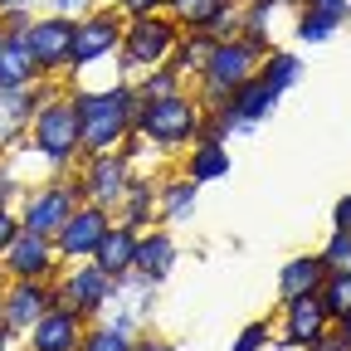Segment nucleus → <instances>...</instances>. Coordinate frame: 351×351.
Returning <instances> with one entry per match:
<instances>
[{"label": "nucleus", "mask_w": 351, "mask_h": 351, "mask_svg": "<svg viewBox=\"0 0 351 351\" xmlns=\"http://www.w3.org/2000/svg\"><path fill=\"white\" fill-rule=\"evenodd\" d=\"M39 0H0V10H34Z\"/></svg>", "instance_id": "a19ab883"}, {"label": "nucleus", "mask_w": 351, "mask_h": 351, "mask_svg": "<svg viewBox=\"0 0 351 351\" xmlns=\"http://www.w3.org/2000/svg\"><path fill=\"white\" fill-rule=\"evenodd\" d=\"M132 258H137V230H127V225H108V234L98 239V249H93V263L108 274V278H122V274H132Z\"/></svg>", "instance_id": "f3484780"}, {"label": "nucleus", "mask_w": 351, "mask_h": 351, "mask_svg": "<svg viewBox=\"0 0 351 351\" xmlns=\"http://www.w3.org/2000/svg\"><path fill=\"white\" fill-rule=\"evenodd\" d=\"M176 239L166 234V230H142L137 234V258H132V274H142V278H152V283H161L171 269H176Z\"/></svg>", "instance_id": "dca6fc26"}, {"label": "nucleus", "mask_w": 351, "mask_h": 351, "mask_svg": "<svg viewBox=\"0 0 351 351\" xmlns=\"http://www.w3.org/2000/svg\"><path fill=\"white\" fill-rule=\"evenodd\" d=\"M317 258L327 274H351V230H332V239L322 244Z\"/></svg>", "instance_id": "7c9ffc66"}, {"label": "nucleus", "mask_w": 351, "mask_h": 351, "mask_svg": "<svg viewBox=\"0 0 351 351\" xmlns=\"http://www.w3.org/2000/svg\"><path fill=\"white\" fill-rule=\"evenodd\" d=\"M225 108H230L234 117H244L249 127H258L263 117H274V108H278V93H274V88H269V83H263V78L254 73V78H244V83L234 88V93L225 98Z\"/></svg>", "instance_id": "6ab92c4d"}, {"label": "nucleus", "mask_w": 351, "mask_h": 351, "mask_svg": "<svg viewBox=\"0 0 351 351\" xmlns=\"http://www.w3.org/2000/svg\"><path fill=\"white\" fill-rule=\"evenodd\" d=\"M156 219V181H147V176H132L127 181V191H122V219L117 225H127V230H147Z\"/></svg>", "instance_id": "aec40b11"}, {"label": "nucleus", "mask_w": 351, "mask_h": 351, "mask_svg": "<svg viewBox=\"0 0 351 351\" xmlns=\"http://www.w3.org/2000/svg\"><path fill=\"white\" fill-rule=\"evenodd\" d=\"M332 327H337V337H341V341H346V351H351V317H341V322H332Z\"/></svg>", "instance_id": "79ce46f5"}, {"label": "nucleus", "mask_w": 351, "mask_h": 351, "mask_svg": "<svg viewBox=\"0 0 351 351\" xmlns=\"http://www.w3.org/2000/svg\"><path fill=\"white\" fill-rule=\"evenodd\" d=\"M122 25L127 15L117 5H98L73 20V44H69V73H88L108 59H117V44H122Z\"/></svg>", "instance_id": "0eeeda50"}, {"label": "nucleus", "mask_w": 351, "mask_h": 351, "mask_svg": "<svg viewBox=\"0 0 351 351\" xmlns=\"http://www.w3.org/2000/svg\"><path fill=\"white\" fill-rule=\"evenodd\" d=\"M269 322H249L239 337H234V351H263V346H269Z\"/></svg>", "instance_id": "473e14b6"}, {"label": "nucleus", "mask_w": 351, "mask_h": 351, "mask_svg": "<svg viewBox=\"0 0 351 351\" xmlns=\"http://www.w3.org/2000/svg\"><path fill=\"white\" fill-rule=\"evenodd\" d=\"M258 49L249 39H215V49H210V59H205V69L195 73V103H200V112H210V108H219L234 88L244 83V78H254V69H258Z\"/></svg>", "instance_id": "20e7f679"}, {"label": "nucleus", "mask_w": 351, "mask_h": 351, "mask_svg": "<svg viewBox=\"0 0 351 351\" xmlns=\"http://www.w3.org/2000/svg\"><path fill=\"white\" fill-rule=\"evenodd\" d=\"M54 298H59L64 307H73L83 322H98V317L108 313V302H112V278L98 269L93 258L64 263V278H54Z\"/></svg>", "instance_id": "6e6552de"}, {"label": "nucleus", "mask_w": 351, "mask_h": 351, "mask_svg": "<svg viewBox=\"0 0 351 351\" xmlns=\"http://www.w3.org/2000/svg\"><path fill=\"white\" fill-rule=\"evenodd\" d=\"M25 142L49 161L54 176H73L78 166V112H73V98H69V88H59L54 98H44L39 112L29 117V132H25Z\"/></svg>", "instance_id": "f03ea898"}, {"label": "nucleus", "mask_w": 351, "mask_h": 351, "mask_svg": "<svg viewBox=\"0 0 351 351\" xmlns=\"http://www.w3.org/2000/svg\"><path fill=\"white\" fill-rule=\"evenodd\" d=\"M254 73H258V78L269 83L278 98H283L288 88H298V78H302V59H298L293 49H269V54L258 59V69H254Z\"/></svg>", "instance_id": "5701e85b"}, {"label": "nucleus", "mask_w": 351, "mask_h": 351, "mask_svg": "<svg viewBox=\"0 0 351 351\" xmlns=\"http://www.w3.org/2000/svg\"><path fill=\"white\" fill-rule=\"evenodd\" d=\"M132 327H117V322H93V327H83V341H78V351H132Z\"/></svg>", "instance_id": "bb28decb"}, {"label": "nucleus", "mask_w": 351, "mask_h": 351, "mask_svg": "<svg viewBox=\"0 0 351 351\" xmlns=\"http://www.w3.org/2000/svg\"><path fill=\"white\" fill-rule=\"evenodd\" d=\"M54 298V278H10L0 288V327L10 337H25L44 313H49Z\"/></svg>", "instance_id": "1a4fd4ad"}, {"label": "nucleus", "mask_w": 351, "mask_h": 351, "mask_svg": "<svg viewBox=\"0 0 351 351\" xmlns=\"http://www.w3.org/2000/svg\"><path fill=\"white\" fill-rule=\"evenodd\" d=\"M317 302H322L327 322L351 317V274H327V278H322V288H317Z\"/></svg>", "instance_id": "cd10ccee"}, {"label": "nucleus", "mask_w": 351, "mask_h": 351, "mask_svg": "<svg viewBox=\"0 0 351 351\" xmlns=\"http://www.w3.org/2000/svg\"><path fill=\"white\" fill-rule=\"evenodd\" d=\"M15 234H20V215H15V205H0V254L10 249Z\"/></svg>", "instance_id": "72a5a7b5"}, {"label": "nucleus", "mask_w": 351, "mask_h": 351, "mask_svg": "<svg viewBox=\"0 0 351 351\" xmlns=\"http://www.w3.org/2000/svg\"><path fill=\"white\" fill-rule=\"evenodd\" d=\"M293 5H313V10H332L337 20H351V0H293Z\"/></svg>", "instance_id": "e433bc0d"}, {"label": "nucleus", "mask_w": 351, "mask_h": 351, "mask_svg": "<svg viewBox=\"0 0 351 351\" xmlns=\"http://www.w3.org/2000/svg\"><path fill=\"white\" fill-rule=\"evenodd\" d=\"M0 269H5V278H59V249L54 239L20 230L10 249L0 254Z\"/></svg>", "instance_id": "ddd939ff"}, {"label": "nucleus", "mask_w": 351, "mask_h": 351, "mask_svg": "<svg viewBox=\"0 0 351 351\" xmlns=\"http://www.w3.org/2000/svg\"><path fill=\"white\" fill-rule=\"evenodd\" d=\"M20 191H25V181L15 176V166L0 156V205H20Z\"/></svg>", "instance_id": "2f4dec72"}, {"label": "nucleus", "mask_w": 351, "mask_h": 351, "mask_svg": "<svg viewBox=\"0 0 351 351\" xmlns=\"http://www.w3.org/2000/svg\"><path fill=\"white\" fill-rule=\"evenodd\" d=\"M230 176V152L225 142H195L191 156H186V181L195 186H210V181H225Z\"/></svg>", "instance_id": "412c9836"}, {"label": "nucleus", "mask_w": 351, "mask_h": 351, "mask_svg": "<svg viewBox=\"0 0 351 351\" xmlns=\"http://www.w3.org/2000/svg\"><path fill=\"white\" fill-rule=\"evenodd\" d=\"M332 230H351V195L337 200V210H332Z\"/></svg>", "instance_id": "58836bf2"}, {"label": "nucleus", "mask_w": 351, "mask_h": 351, "mask_svg": "<svg viewBox=\"0 0 351 351\" xmlns=\"http://www.w3.org/2000/svg\"><path fill=\"white\" fill-rule=\"evenodd\" d=\"M302 351H346V341H341V337H337V332H322V337H317V341H307V346H302Z\"/></svg>", "instance_id": "4c0bfd02"}, {"label": "nucleus", "mask_w": 351, "mask_h": 351, "mask_svg": "<svg viewBox=\"0 0 351 351\" xmlns=\"http://www.w3.org/2000/svg\"><path fill=\"white\" fill-rule=\"evenodd\" d=\"M341 25H346V20H337L332 10L298 5V25H293V34H298V44H327V39H332Z\"/></svg>", "instance_id": "393cba45"}, {"label": "nucleus", "mask_w": 351, "mask_h": 351, "mask_svg": "<svg viewBox=\"0 0 351 351\" xmlns=\"http://www.w3.org/2000/svg\"><path fill=\"white\" fill-rule=\"evenodd\" d=\"M103 0H49V10L54 15H69V20H78V15H88V10H98Z\"/></svg>", "instance_id": "f704fd0d"}, {"label": "nucleus", "mask_w": 351, "mask_h": 351, "mask_svg": "<svg viewBox=\"0 0 351 351\" xmlns=\"http://www.w3.org/2000/svg\"><path fill=\"white\" fill-rule=\"evenodd\" d=\"M83 317L73 313V307H64V302H54L49 313H44L29 332H25V351H78V341H83Z\"/></svg>", "instance_id": "4468645a"}, {"label": "nucleus", "mask_w": 351, "mask_h": 351, "mask_svg": "<svg viewBox=\"0 0 351 351\" xmlns=\"http://www.w3.org/2000/svg\"><path fill=\"white\" fill-rule=\"evenodd\" d=\"M83 205L78 195V181L73 176H49V181H34L29 191H20V230L29 234H44V239H54L64 230V219Z\"/></svg>", "instance_id": "423d86ee"}, {"label": "nucleus", "mask_w": 351, "mask_h": 351, "mask_svg": "<svg viewBox=\"0 0 351 351\" xmlns=\"http://www.w3.org/2000/svg\"><path fill=\"white\" fill-rule=\"evenodd\" d=\"M239 25H244V0H225V5L205 20V34H210V39H234Z\"/></svg>", "instance_id": "c756f323"}, {"label": "nucleus", "mask_w": 351, "mask_h": 351, "mask_svg": "<svg viewBox=\"0 0 351 351\" xmlns=\"http://www.w3.org/2000/svg\"><path fill=\"white\" fill-rule=\"evenodd\" d=\"M176 39H181V25H176L166 10H156V15H127V25H122V44H117V64H122L117 78L137 83L147 69L166 64L171 49H176Z\"/></svg>", "instance_id": "7ed1b4c3"}, {"label": "nucleus", "mask_w": 351, "mask_h": 351, "mask_svg": "<svg viewBox=\"0 0 351 351\" xmlns=\"http://www.w3.org/2000/svg\"><path fill=\"white\" fill-rule=\"evenodd\" d=\"M108 5H117L122 15H156L166 10V0H108Z\"/></svg>", "instance_id": "c9c22d12"}, {"label": "nucleus", "mask_w": 351, "mask_h": 351, "mask_svg": "<svg viewBox=\"0 0 351 351\" xmlns=\"http://www.w3.org/2000/svg\"><path fill=\"white\" fill-rule=\"evenodd\" d=\"M132 351H176L171 341H132Z\"/></svg>", "instance_id": "ea45409f"}, {"label": "nucleus", "mask_w": 351, "mask_h": 351, "mask_svg": "<svg viewBox=\"0 0 351 351\" xmlns=\"http://www.w3.org/2000/svg\"><path fill=\"white\" fill-rule=\"evenodd\" d=\"M78 181V195L88 205H103V210H117L122 205V191L132 181V166L117 156V152H103V156H88L83 171H73Z\"/></svg>", "instance_id": "9d476101"}, {"label": "nucleus", "mask_w": 351, "mask_h": 351, "mask_svg": "<svg viewBox=\"0 0 351 351\" xmlns=\"http://www.w3.org/2000/svg\"><path fill=\"white\" fill-rule=\"evenodd\" d=\"M132 88H137V103H142V98H171V93H181V88H186V78H181V69L166 59V64L147 69Z\"/></svg>", "instance_id": "a878e982"}, {"label": "nucleus", "mask_w": 351, "mask_h": 351, "mask_svg": "<svg viewBox=\"0 0 351 351\" xmlns=\"http://www.w3.org/2000/svg\"><path fill=\"white\" fill-rule=\"evenodd\" d=\"M195 122H200V103L186 93H171V98H142L137 103V117H132V132L152 147H186L195 137Z\"/></svg>", "instance_id": "39448f33"}, {"label": "nucleus", "mask_w": 351, "mask_h": 351, "mask_svg": "<svg viewBox=\"0 0 351 351\" xmlns=\"http://www.w3.org/2000/svg\"><path fill=\"white\" fill-rule=\"evenodd\" d=\"M10 346H15V337H10L5 327H0V351H10Z\"/></svg>", "instance_id": "37998d69"}, {"label": "nucleus", "mask_w": 351, "mask_h": 351, "mask_svg": "<svg viewBox=\"0 0 351 351\" xmlns=\"http://www.w3.org/2000/svg\"><path fill=\"white\" fill-rule=\"evenodd\" d=\"M69 98L78 112V152L83 156L117 152L132 132V117H137V88L127 78H112L108 88H69Z\"/></svg>", "instance_id": "f257e3e1"}, {"label": "nucleus", "mask_w": 351, "mask_h": 351, "mask_svg": "<svg viewBox=\"0 0 351 351\" xmlns=\"http://www.w3.org/2000/svg\"><path fill=\"white\" fill-rule=\"evenodd\" d=\"M108 225H112V210H103V205H78L69 219H64V230L54 234V249H59V263H83V258H93V249H98V239L108 234Z\"/></svg>", "instance_id": "f8f14e48"}, {"label": "nucleus", "mask_w": 351, "mask_h": 351, "mask_svg": "<svg viewBox=\"0 0 351 351\" xmlns=\"http://www.w3.org/2000/svg\"><path fill=\"white\" fill-rule=\"evenodd\" d=\"M69 44H73V20L69 15H34L29 20V59L39 64L44 78L69 73Z\"/></svg>", "instance_id": "9b49d317"}, {"label": "nucleus", "mask_w": 351, "mask_h": 351, "mask_svg": "<svg viewBox=\"0 0 351 351\" xmlns=\"http://www.w3.org/2000/svg\"><path fill=\"white\" fill-rule=\"evenodd\" d=\"M322 278H327V269H322L317 254H293V258L283 263V274H278V302H293V298L317 293Z\"/></svg>", "instance_id": "a211bd4d"}, {"label": "nucleus", "mask_w": 351, "mask_h": 351, "mask_svg": "<svg viewBox=\"0 0 351 351\" xmlns=\"http://www.w3.org/2000/svg\"><path fill=\"white\" fill-rule=\"evenodd\" d=\"M195 181H186V176H171V181H161L156 186V219H191L195 215Z\"/></svg>", "instance_id": "4be33fe9"}, {"label": "nucleus", "mask_w": 351, "mask_h": 351, "mask_svg": "<svg viewBox=\"0 0 351 351\" xmlns=\"http://www.w3.org/2000/svg\"><path fill=\"white\" fill-rule=\"evenodd\" d=\"M332 322H327V313H322V302H317V293H307V298H293V302H283V346H307V341H317L322 332H327Z\"/></svg>", "instance_id": "2eb2a0df"}, {"label": "nucleus", "mask_w": 351, "mask_h": 351, "mask_svg": "<svg viewBox=\"0 0 351 351\" xmlns=\"http://www.w3.org/2000/svg\"><path fill=\"white\" fill-rule=\"evenodd\" d=\"M0 39H5V29H0Z\"/></svg>", "instance_id": "c03bdc74"}, {"label": "nucleus", "mask_w": 351, "mask_h": 351, "mask_svg": "<svg viewBox=\"0 0 351 351\" xmlns=\"http://www.w3.org/2000/svg\"><path fill=\"white\" fill-rule=\"evenodd\" d=\"M225 5V0H166V15L181 29H205V20Z\"/></svg>", "instance_id": "c85d7f7f"}, {"label": "nucleus", "mask_w": 351, "mask_h": 351, "mask_svg": "<svg viewBox=\"0 0 351 351\" xmlns=\"http://www.w3.org/2000/svg\"><path fill=\"white\" fill-rule=\"evenodd\" d=\"M210 49H215V39L205 29H181V39H176V49H171V64L181 69V78H195L205 69Z\"/></svg>", "instance_id": "b1692460"}]
</instances>
